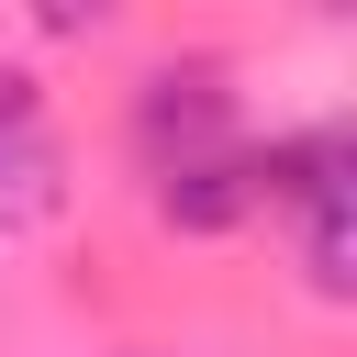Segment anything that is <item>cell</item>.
<instances>
[{
  "label": "cell",
  "mask_w": 357,
  "mask_h": 357,
  "mask_svg": "<svg viewBox=\"0 0 357 357\" xmlns=\"http://www.w3.org/2000/svg\"><path fill=\"white\" fill-rule=\"evenodd\" d=\"M56 190H67V156H56L45 89L11 67V78H0V223H45Z\"/></svg>",
  "instance_id": "cell-1"
},
{
  "label": "cell",
  "mask_w": 357,
  "mask_h": 357,
  "mask_svg": "<svg viewBox=\"0 0 357 357\" xmlns=\"http://www.w3.org/2000/svg\"><path fill=\"white\" fill-rule=\"evenodd\" d=\"M145 145H156V167H201V156H223V89H212V67H167L156 89H145Z\"/></svg>",
  "instance_id": "cell-2"
},
{
  "label": "cell",
  "mask_w": 357,
  "mask_h": 357,
  "mask_svg": "<svg viewBox=\"0 0 357 357\" xmlns=\"http://www.w3.org/2000/svg\"><path fill=\"white\" fill-rule=\"evenodd\" d=\"M357 279V190H346V156L312 178V290H346Z\"/></svg>",
  "instance_id": "cell-3"
}]
</instances>
